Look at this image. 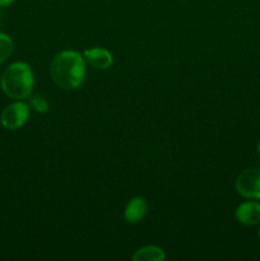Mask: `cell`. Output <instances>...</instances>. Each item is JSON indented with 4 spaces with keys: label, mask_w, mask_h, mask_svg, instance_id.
Wrapping results in <instances>:
<instances>
[{
    "label": "cell",
    "mask_w": 260,
    "mask_h": 261,
    "mask_svg": "<svg viewBox=\"0 0 260 261\" xmlns=\"http://www.w3.org/2000/svg\"><path fill=\"white\" fill-rule=\"evenodd\" d=\"M50 73L58 87L63 89H76L86 79V59L78 51H60L51 61Z\"/></svg>",
    "instance_id": "6da1fadb"
},
{
    "label": "cell",
    "mask_w": 260,
    "mask_h": 261,
    "mask_svg": "<svg viewBox=\"0 0 260 261\" xmlns=\"http://www.w3.org/2000/svg\"><path fill=\"white\" fill-rule=\"evenodd\" d=\"M0 86L5 96L12 99L28 98L35 88V74L27 63L17 61L8 66L2 74Z\"/></svg>",
    "instance_id": "7a4b0ae2"
},
{
    "label": "cell",
    "mask_w": 260,
    "mask_h": 261,
    "mask_svg": "<svg viewBox=\"0 0 260 261\" xmlns=\"http://www.w3.org/2000/svg\"><path fill=\"white\" fill-rule=\"evenodd\" d=\"M31 115V107L25 102L14 99L8 105L0 115V122L8 130H18L28 121Z\"/></svg>",
    "instance_id": "3957f363"
},
{
    "label": "cell",
    "mask_w": 260,
    "mask_h": 261,
    "mask_svg": "<svg viewBox=\"0 0 260 261\" xmlns=\"http://www.w3.org/2000/svg\"><path fill=\"white\" fill-rule=\"evenodd\" d=\"M236 190L241 196L251 200L260 199V168H247L236 180Z\"/></svg>",
    "instance_id": "277c9868"
},
{
    "label": "cell",
    "mask_w": 260,
    "mask_h": 261,
    "mask_svg": "<svg viewBox=\"0 0 260 261\" xmlns=\"http://www.w3.org/2000/svg\"><path fill=\"white\" fill-rule=\"evenodd\" d=\"M236 219L245 226L260 224V203L250 199L249 201L240 204L236 209Z\"/></svg>",
    "instance_id": "5b68a950"
},
{
    "label": "cell",
    "mask_w": 260,
    "mask_h": 261,
    "mask_svg": "<svg viewBox=\"0 0 260 261\" xmlns=\"http://www.w3.org/2000/svg\"><path fill=\"white\" fill-rule=\"evenodd\" d=\"M83 56L89 65L93 66L94 69H99V70H106L114 63L112 54L103 47L87 48L83 53Z\"/></svg>",
    "instance_id": "8992f818"
},
{
    "label": "cell",
    "mask_w": 260,
    "mask_h": 261,
    "mask_svg": "<svg viewBox=\"0 0 260 261\" xmlns=\"http://www.w3.org/2000/svg\"><path fill=\"white\" fill-rule=\"evenodd\" d=\"M148 212V203L142 196H135L127 203L126 208L124 212V218L127 223L135 224L139 223Z\"/></svg>",
    "instance_id": "52a82bcc"
},
{
    "label": "cell",
    "mask_w": 260,
    "mask_h": 261,
    "mask_svg": "<svg viewBox=\"0 0 260 261\" xmlns=\"http://www.w3.org/2000/svg\"><path fill=\"white\" fill-rule=\"evenodd\" d=\"M132 259L134 261H163L166 259V254L161 247L149 245L138 249Z\"/></svg>",
    "instance_id": "ba28073f"
},
{
    "label": "cell",
    "mask_w": 260,
    "mask_h": 261,
    "mask_svg": "<svg viewBox=\"0 0 260 261\" xmlns=\"http://www.w3.org/2000/svg\"><path fill=\"white\" fill-rule=\"evenodd\" d=\"M13 40L7 35V33L0 32V64L7 61L13 54Z\"/></svg>",
    "instance_id": "9c48e42d"
},
{
    "label": "cell",
    "mask_w": 260,
    "mask_h": 261,
    "mask_svg": "<svg viewBox=\"0 0 260 261\" xmlns=\"http://www.w3.org/2000/svg\"><path fill=\"white\" fill-rule=\"evenodd\" d=\"M30 107L38 114H46L48 111V102L42 96H33L30 99Z\"/></svg>",
    "instance_id": "30bf717a"
},
{
    "label": "cell",
    "mask_w": 260,
    "mask_h": 261,
    "mask_svg": "<svg viewBox=\"0 0 260 261\" xmlns=\"http://www.w3.org/2000/svg\"><path fill=\"white\" fill-rule=\"evenodd\" d=\"M14 0H0V7H8L10 5Z\"/></svg>",
    "instance_id": "8fae6325"
},
{
    "label": "cell",
    "mask_w": 260,
    "mask_h": 261,
    "mask_svg": "<svg viewBox=\"0 0 260 261\" xmlns=\"http://www.w3.org/2000/svg\"><path fill=\"white\" fill-rule=\"evenodd\" d=\"M257 149H259V153H260V143H259V145H257Z\"/></svg>",
    "instance_id": "7c38bea8"
},
{
    "label": "cell",
    "mask_w": 260,
    "mask_h": 261,
    "mask_svg": "<svg viewBox=\"0 0 260 261\" xmlns=\"http://www.w3.org/2000/svg\"><path fill=\"white\" fill-rule=\"evenodd\" d=\"M259 237H260V229H259Z\"/></svg>",
    "instance_id": "4fadbf2b"
}]
</instances>
